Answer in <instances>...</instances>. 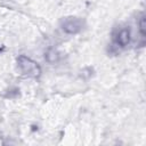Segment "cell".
Masks as SVG:
<instances>
[{
    "instance_id": "cell-1",
    "label": "cell",
    "mask_w": 146,
    "mask_h": 146,
    "mask_svg": "<svg viewBox=\"0 0 146 146\" xmlns=\"http://www.w3.org/2000/svg\"><path fill=\"white\" fill-rule=\"evenodd\" d=\"M17 67L23 75L29 78H38L41 73V68L38 63L24 55H21L17 58Z\"/></svg>"
},
{
    "instance_id": "cell-2",
    "label": "cell",
    "mask_w": 146,
    "mask_h": 146,
    "mask_svg": "<svg viewBox=\"0 0 146 146\" xmlns=\"http://www.w3.org/2000/svg\"><path fill=\"white\" fill-rule=\"evenodd\" d=\"M60 27L62 30L67 33V34H76L82 31L84 27V21L80 17H65L60 22Z\"/></svg>"
},
{
    "instance_id": "cell-3",
    "label": "cell",
    "mask_w": 146,
    "mask_h": 146,
    "mask_svg": "<svg viewBox=\"0 0 146 146\" xmlns=\"http://www.w3.org/2000/svg\"><path fill=\"white\" fill-rule=\"evenodd\" d=\"M131 40V31L129 26H122L114 31L113 41L117 47H125L130 43Z\"/></svg>"
},
{
    "instance_id": "cell-4",
    "label": "cell",
    "mask_w": 146,
    "mask_h": 146,
    "mask_svg": "<svg viewBox=\"0 0 146 146\" xmlns=\"http://www.w3.org/2000/svg\"><path fill=\"white\" fill-rule=\"evenodd\" d=\"M139 26H140V31H141V34L144 35L145 34V18L141 17L140 18V23H139Z\"/></svg>"
}]
</instances>
